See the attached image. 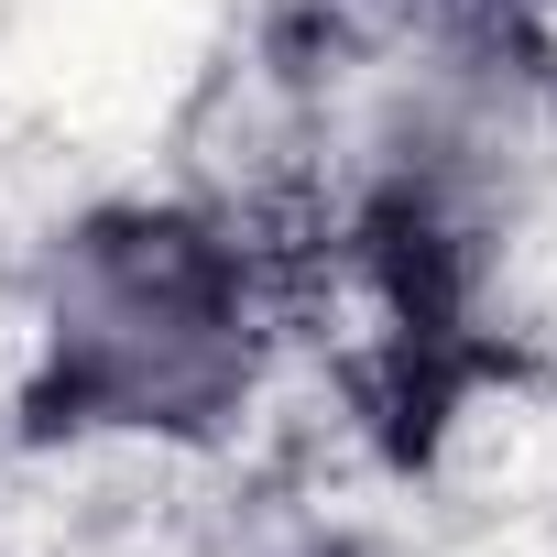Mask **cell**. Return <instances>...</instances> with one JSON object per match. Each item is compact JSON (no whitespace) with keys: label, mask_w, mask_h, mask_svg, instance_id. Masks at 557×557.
Wrapping results in <instances>:
<instances>
[{"label":"cell","mask_w":557,"mask_h":557,"mask_svg":"<svg viewBox=\"0 0 557 557\" xmlns=\"http://www.w3.org/2000/svg\"><path fill=\"white\" fill-rule=\"evenodd\" d=\"M262 285L197 208H110L55 240L34 307V416L66 448H186L251 405Z\"/></svg>","instance_id":"obj_1"}]
</instances>
